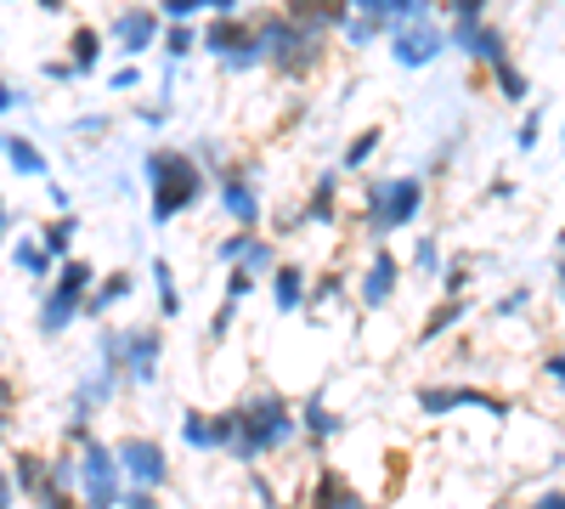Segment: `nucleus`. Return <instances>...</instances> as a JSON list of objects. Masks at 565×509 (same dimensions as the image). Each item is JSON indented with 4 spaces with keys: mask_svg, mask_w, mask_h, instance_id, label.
Wrapping results in <instances>:
<instances>
[{
    "mask_svg": "<svg viewBox=\"0 0 565 509\" xmlns=\"http://www.w3.org/2000/svg\"><path fill=\"white\" fill-rule=\"evenodd\" d=\"M543 374H548V380H554V385L565 391V351H554V357L543 362Z\"/></svg>",
    "mask_w": 565,
    "mask_h": 509,
    "instance_id": "38",
    "label": "nucleus"
},
{
    "mask_svg": "<svg viewBox=\"0 0 565 509\" xmlns=\"http://www.w3.org/2000/svg\"><path fill=\"white\" fill-rule=\"evenodd\" d=\"M463 402H476L487 413H503V402L498 396H481V391H418V407L424 413H447V407H463Z\"/></svg>",
    "mask_w": 565,
    "mask_h": 509,
    "instance_id": "19",
    "label": "nucleus"
},
{
    "mask_svg": "<svg viewBox=\"0 0 565 509\" xmlns=\"http://www.w3.org/2000/svg\"><path fill=\"white\" fill-rule=\"evenodd\" d=\"M452 45H458L463 57H476L481 68L509 63V40H503V29H492L487 18H476V23H458V29H452Z\"/></svg>",
    "mask_w": 565,
    "mask_h": 509,
    "instance_id": "9",
    "label": "nucleus"
},
{
    "mask_svg": "<svg viewBox=\"0 0 565 509\" xmlns=\"http://www.w3.org/2000/svg\"><path fill=\"white\" fill-rule=\"evenodd\" d=\"M447 12L458 23H476V18H487V0H447Z\"/></svg>",
    "mask_w": 565,
    "mask_h": 509,
    "instance_id": "36",
    "label": "nucleus"
},
{
    "mask_svg": "<svg viewBox=\"0 0 565 509\" xmlns=\"http://www.w3.org/2000/svg\"><path fill=\"white\" fill-rule=\"evenodd\" d=\"M289 436H295V413L271 391L249 396L238 413H232V447H238V458H260L266 447H282Z\"/></svg>",
    "mask_w": 565,
    "mask_h": 509,
    "instance_id": "2",
    "label": "nucleus"
},
{
    "mask_svg": "<svg viewBox=\"0 0 565 509\" xmlns=\"http://www.w3.org/2000/svg\"><path fill=\"white\" fill-rule=\"evenodd\" d=\"M424 210V181L418 176H391V181H373L367 188V233L385 238L396 226H407Z\"/></svg>",
    "mask_w": 565,
    "mask_h": 509,
    "instance_id": "5",
    "label": "nucleus"
},
{
    "mask_svg": "<svg viewBox=\"0 0 565 509\" xmlns=\"http://www.w3.org/2000/svg\"><path fill=\"white\" fill-rule=\"evenodd\" d=\"M97 52H103V40H97V29H79V34H74V74H79V68H90V63H97Z\"/></svg>",
    "mask_w": 565,
    "mask_h": 509,
    "instance_id": "28",
    "label": "nucleus"
},
{
    "mask_svg": "<svg viewBox=\"0 0 565 509\" xmlns=\"http://www.w3.org/2000/svg\"><path fill=\"white\" fill-rule=\"evenodd\" d=\"M447 45H452V34L441 29V18L430 7V12H418V18H407V23L391 29V63L396 68H430Z\"/></svg>",
    "mask_w": 565,
    "mask_h": 509,
    "instance_id": "6",
    "label": "nucleus"
},
{
    "mask_svg": "<svg viewBox=\"0 0 565 509\" xmlns=\"http://www.w3.org/2000/svg\"><path fill=\"white\" fill-rule=\"evenodd\" d=\"M334 181H340V170H322L317 176V193H311V204H306L300 221H334Z\"/></svg>",
    "mask_w": 565,
    "mask_h": 509,
    "instance_id": "21",
    "label": "nucleus"
},
{
    "mask_svg": "<svg viewBox=\"0 0 565 509\" xmlns=\"http://www.w3.org/2000/svg\"><path fill=\"white\" fill-rule=\"evenodd\" d=\"M119 453H108L103 442H85V458H79V481H85V498L90 509H114L119 498Z\"/></svg>",
    "mask_w": 565,
    "mask_h": 509,
    "instance_id": "8",
    "label": "nucleus"
},
{
    "mask_svg": "<svg viewBox=\"0 0 565 509\" xmlns=\"http://www.w3.org/2000/svg\"><path fill=\"white\" fill-rule=\"evenodd\" d=\"M85 284H90V266L85 261H68L63 277H57V289H52V300H45V311H40V329L45 335H63L68 322H74V311L85 306Z\"/></svg>",
    "mask_w": 565,
    "mask_h": 509,
    "instance_id": "7",
    "label": "nucleus"
},
{
    "mask_svg": "<svg viewBox=\"0 0 565 509\" xmlns=\"http://www.w3.org/2000/svg\"><path fill=\"white\" fill-rule=\"evenodd\" d=\"M559 250H565V226H559Z\"/></svg>",
    "mask_w": 565,
    "mask_h": 509,
    "instance_id": "47",
    "label": "nucleus"
},
{
    "mask_svg": "<svg viewBox=\"0 0 565 509\" xmlns=\"http://www.w3.org/2000/svg\"><path fill=\"white\" fill-rule=\"evenodd\" d=\"M306 425H311V436H334V431H340V420L328 413V402H322V396H311V402H306Z\"/></svg>",
    "mask_w": 565,
    "mask_h": 509,
    "instance_id": "27",
    "label": "nucleus"
},
{
    "mask_svg": "<svg viewBox=\"0 0 565 509\" xmlns=\"http://www.w3.org/2000/svg\"><path fill=\"white\" fill-rule=\"evenodd\" d=\"M463 311H469V306H463V295H452V300H447V306H441V311H436L430 322H424V340H436V335H447L452 322H463Z\"/></svg>",
    "mask_w": 565,
    "mask_h": 509,
    "instance_id": "25",
    "label": "nucleus"
},
{
    "mask_svg": "<svg viewBox=\"0 0 565 509\" xmlns=\"http://www.w3.org/2000/svg\"><path fill=\"white\" fill-rule=\"evenodd\" d=\"M148 181H153V221H175L181 210H193L204 193V170L193 153L181 148H159L148 153Z\"/></svg>",
    "mask_w": 565,
    "mask_h": 509,
    "instance_id": "1",
    "label": "nucleus"
},
{
    "mask_svg": "<svg viewBox=\"0 0 565 509\" xmlns=\"http://www.w3.org/2000/svg\"><path fill=\"white\" fill-rule=\"evenodd\" d=\"M7 503H12V487H7V481H0V509H7Z\"/></svg>",
    "mask_w": 565,
    "mask_h": 509,
    "instance_id": "45",
    "label": "nucleus"
},
{
    "mask_svg": "<svg viewBox=\"0 0 565 509\" xmlns=\"http://www.w3.org/2000/svg\"><path fill=\"white\" fill-rule=\"evenodd\" d=\"M340 34H345V45H367V40H380L385 29L373 23V18H362V12H356V18H345V29H340Z\"/></svg>",
    "mask_w": 565,
    "mask_h": 509,
    "instance_id": "29",
    "label": "nucleus"
},
{
    "mask_svg": "<svg viewBox=\"0 0 565 509\" xmlns=\"http://www.w3.org/2000/svg\"><path fill=\"white\" fill-rule=\"evenodd\" d=\"M334 509H367V503H356V498H351V492H345V498H340V503H334Z\"/></svg>",
    "mask_w": 565,
    "mask_h": 509,
    "instance_id": "44",
    "label": "nucleus"
},
{
    "mask_svg": "<svg viewBox=\"0 0 565 509\" xmlns=\"http://www.w3.org/2000/svg\"><path fill=\"white\" fill-rule=\"evenodd\" d=\"M12 103H18V97H12V91H7V85H0V114H7Z\"/></svg>",
    "mask_w": 565,
    "mask_h": 509,
    "instance_id": "43",
    "label": "nucleus"
},
{
    "mask_svg": "<svg viewBox=\"0 0 565 509\" xmlns=\"http://www.w3.org/2000/svg\"><path fill=\"white\" fill-rule=\"evenodd\" d=\"M306 289H311L306 266L277 261V272H271V300H277V311H300V306H306Z\"/></svg>",
    "mask_w": 565,
    "mask_h": 509,
    "instance_id": "15",
    "label": "nucleus"
},
{
    "mask_svg": "<svg viewBox=\"0 0 565 509\" xmlns=\"http://www.w3.org/2000/svg\"><path fill=\"white\" fill-rule=\"evenodd\" d=\"M537 136H543V108H526L521 130H514V148H521V153H532V148H537Z\"/></svg>",
    "mask_w": 565,
    "mask_h": 509,
    "instance_id": "31",
    "label": "nucleus"
},
{
    "mask_svg": "<svg viewBox=\"0 0 565 509\" xmlns=\"http://www.w3.org/2000/svg\"><path fill=\"white\" fill-rule=\"evenodd\" d=\"M0 226H7V210H0Z\"/></svg>",
    "mask_w": 565,
    "mask_h": 509,
    "instance_id": "48",
    "label": "nucleus"
},
{
    "mask_svg": "<svg viewBox=\"0 0 565 509\" xmlns=\"http://www.w3.org/2000/svg\"><path fill=\"white\" fill-rule=\"evenodd\" d=\"M130 509H153V498H148V492H136V498H130Z\"/></svg>",
    "mask_w": 565,
    "mask_h": 509,
    "instance_id": "42",
    "label": "nucleus"
},
{
    "mask_svg": "<svg viewBox=\"0 0 565 509\" xmlns=\"http://www.w3.org/2000/svg\"><path fill=\"white\" fill-rule=\"evenodd\" d=\"M532 509H565V492H548V498H537Z\"/></svg>",
    "mask_w": 565,
    "mask_h": 509,
    "instance_id": "40",
    "label": "nucleus"
},
{
    "mask_svg": "<svg viewBox=\"0 0 565 509\" xmlns=\"http://www.w3.org/2000/svg\"><path fill=\"white\" fill-rule=\"evenodd\" d=\"M199 45L215 57V63H226V68H260L266 63V40H260V23L255 18H215V23H204V34H199Z\"/></svg>",
    "mask_w": 565,
    "mask_h": 509,
    "instance_id": "4",
    "label": "nucleus"
},
{
    "mask_svg": "<svg viewBox=\"0 0 565 509\" xmlns=\"http://www.w3.org/2000/svg\"><path fill=\"white\" fill-rule=\"evenodd\" d=\"M125 295H130V272H114L108 284H103V295L90 300V311H103V306H114V300H125Z\"/></svg>",
    "mask_w": 565,
    "mask_h": 509,
    "instance_id": "32",
    "label": "nucleus"
},
{
    "mask_svg": "<svg viewBox=\"0 0 565 509\" xmlns=\"http://www.w3.org/2000/svg\"><path fill=\"white\" fill-rule=\"evenodd\" d=\"M559 142H565V130H559Z\"/></svg>",
    "mask_w": 565,
    "mask_h": 509,
    "instance_id": "49",
    "label": "nucleus"
},
{
    "mask_svg": "<svg viewBox=\"0 0 565 509\" xmlns=\"http://www.w3.org/2000/svg\"><path fill=\"white\" fill-rule=\"evenodd\" d=\"M40 7H45V12H52V7H63V0H40Z\"/></svg>",
    "mask_w": 565,
    "mask_h": 509,
    "instance_id": "46",
    "label": "nucleus"
},
{
    "mask_svg": "<svg viewBox=\"0 0 565 509\" xmlns=\"http://www.w3.org/2000/svg\"><path fill=\"white\" fill-rule=\"evenodd\" d=\"M159 12H125V18H114V40L125 45V52H148V45L159 40Z\"/></svg>",
    "mask_w": 565,
    "mask_h": 509,
    "instance_id": "16",
    "label": "nucleus"
},
{
    "mask_svg": "<svg viewBox=\"0 0 565 509\" xmlns=\"http://www.w3.org/2000/svg\"><path fill=\"white\" fill-rule=\"evenodd\" d=\"M221 210L238 221V226H255L260 221V193H255V181H244V170H226L221 176Z\"/></svg>",
    "mask_w": 565,
    "mask_h": 509,
    "instance_id": "13",
    "label": "nucleus"
},
{
    "mask_svg": "<svg viewBox=\"0 0 565 509\" xmlns=\"http://www.w3.org/2000/svg\"><path fill=\"white\" fill-rule=\"evenodd\" d=\"M114 453H119V470H130L141 487H159L164 470H170L164 453H159V442H148V436H130V442H119Z\"/></svg>",
    "mask_w": 565,
    "mask_h": 509,
    "instance_id": "11",
    "label": "nucleus"
},
{
    "mask_svg": "<svg viewBox=\"0 0 565 509\" xmlns=\"http://www.w3.org/2000/svg\"><path fill=\"white\" fill-rule=\"evenodd\" d=\"M282 18H295V23L328 34V29H345L351 0H282Z\"/></svg>",
    "mask_w": 565,
    "mask_h": 509,
    "instance_id": "12",
    "label": "nucleus"
},
{
    "mask_svg": "<svg viewBox=\"0 0 565 509\" xmlns=\"http://www.w3.org/2000/svg\"><path fill=\"white\" fill-rule=\"evenodd\" d=\"M413 261H418V272H430V277H441V244H436V238H424V244L413 250Z\"/></svg>",
    "mask_w": 565,
    "mask_h": 509,
    "instance_id": "34",
    "label": "nucleus"
},
{
    "mask_svg": "<svg viewBox=\"0 0 565 509\" xmlns=\"http://www.w3.org/2000/svg\"><path fill=\"white\" fill-rule=\"evenodd\" d=\"M153 277H159V295H164V317H175V311H181V295H175L170 266H164V261H153Z\"/></svg>",
    "mask_w": 565,
    "mask_h": 509,
    "instance_id": "33",
    "label": "nucleus"
},
{
    "mask_svg": "<svg viewBox=\"0 0 565 509\" xmlns=\"http://www.w3.org/2000/svg\"><path fill=\"white\" fill-rule=\"evenodd\" d=\"M492 79H498V91H503L509 103H526V91H532V85H526V74L514 68V63H498V68H492Z\"/></svg>",
    "mask_w": 565,
    "mask_h": 509,
    "instance_id": "24",
    "label": "nucleus"
},
{
    "mask_svg": "<svg viewBox=\"0 0 565 509\" xmlns=\"http://www.w3.org/2000/svg\"><path fill=\"white\" fill-rule=\"evenodd\" d=\"M380 142H385V125H362L345 142V153H340V170H362L373 153H380Z\"/></svg>",
    "mask_w": 565,
    "mask_h": 509,
    "instance_id": "20",
    "label": "nucleus"
},
{
    "mask_svg": "<svg viewBox=\"0 0 565 509\" xmlns=\"http://www.w3.org/2000/svg\"><path fill=\"white\" fill-rule=\"evenodd\" d=\"M554 289H559V306H565V261H559V272H554Z\"/></svg>",
    "mask_w": 565,
    "mask_h": 509,
    "instance_id": "41",
    "label": "nucleus"
},
{
    "mask_svg": "<svg viewBox=\"0 0 565 509\" xmlns=\"http://www.w3.org/2000/svg\"><path fill=\"white\" fill-rule=\"evenodd\" d=\"M351 7H356L362 18H373L380 29H396V23H407V18H418V12H430V0H351Z\"/></svg>",
    "mask_w": 565,
    "mask_h": 509,
    "instance_id": "17",
    "label": "nucleus"
},
{
    "mask_svg": "<svg viewBox=\"0 0 565 509\" xmlns=\"http://www.w3.org/2000/svg\"><path fill=\"white\" fill-rule=\"evenodd\" d=\"M68 238H74V215H63L52 233H45V255H63L68 250Z\"/></svg>",
    "mask_w": 565,
    "mask_h": 509,
    "instance_id": "35",
    "label": "nucleus"
},
{
    "mask_svg": "<svg viewBox=\"0 0 565 509\" xmlns=\"http://www.w3.org/2000/svg\"><path fill=\"white\" fill-rule=\"evenodd\" d=\"M255 23H260V40H266V63L277 74H317L322 68V34L317 29L282 18V12H266Z\"/></svg>",
    "mask_w": 565,
    "mask_h": 509,
    "instance_id": "3",
    "label": "nucleus"
},
{
    "mask_svg": "<svg viewBox=\"0 0 565 509\" xmlns=\"http://www.w3.org/2000/svg\"><path fill=\"white\" fill-rule=\"evenodd\" d=\"M125 362H130V380H136V385H153L159 335H153V329H130V335H125Z\"/></svg>",
    "mask_w": 565,
    "mask_h": 509,
    "instance_id": "14",
    "label": "nucleus"
},
{
    "mask_svg": "<svg viewBox=\"0 0 565 509\" xmlns=\"http://www.w3.org/2000/svg\"><path fill=\"white\" fill-rule=\"evenodd\" d=\"M249 295H255V272H249V266H232V277H226V300H232V306H244Z\"/></svg>",
    "mask_w": 565,
    "mask_h": 509,
    "instance_id": "30",
    "label": "nucleus"
},
{
    "mask_svg": "<svg viewBox=\"0 0 565 509\" xmlns=\"http://www.w3.org/2000/svg\"><path fill=\"white\" fill-rule=\"evenodd\" d=\"M181 436L193 447H232V413H226V420H215V413H186Z\"/></svg>",
    "mask_w": 565,
    "mask_h": 509,
    "instance_id": "18",
    "label": "nucleus"
},
{
    "mask_svg": "<svg viewBox=\"0 0 565 509\" xmlns=\"http://www.w3.org/2000/svg\"><path fill=\"white\" fill-rule=\"evenodd\" d=\"M396 284H402V261H396L391 250H373V261H367V272H362V306H367V311L391 306V300H396Z\"/></svg>",
    "mask_w": 565,
    "mask_h": 509,
    "instance_id": "10",
    "label": "nucleus"
},
{
    "mask_svg": "<svg viewBox=\"0 0 565 509\" xmlns=\"http://www.w3.org/2000/svg\"><path fill=\"white\" fill-rule=\"evenodd\" d=\"M7 159H12L18 176H45V153L34 142H23V136H18V142H7Z\"/></svg>",
    "mask_w": 565,
    "mask_h": 509,
    "instance_id": "22",
    "label": "nucleus"
},
{
    "mask_svg": "<svg viewBox=\"0 0 565 509\" xmlns=\"http://www.w3.org/2000/svg\"><path fill=\"white\" fill-rule=\"evenodd\" d=\"M45 261H52L45 250H34V244H18V266H23L29 277H40V272H45Z\"/></svg>",
    "mask_w": 565,
    "mask_h": 509,
    "instance_id": "37",
    "label": "nucleus"
},
{
    "mask_svg": "<svg viewBox=\"0 0 565 509\" xmlns=\"http://www.w3.org/2000/svg\"><path fill=\"white\" fill-rule=\"evenodd\" d=\"M232 266H249L255 277H260V272H277V250H271L266 238H255V233H249V244H244V255H238V261H232Z\"/></svg>",
    "mask_w": 565,
    "mask_h": 509,
    "instance_id": "23",
    "label": "nucleus"
},
{
    "mask_svg": "<svg viewBox=\"0 0 565 509\" xmlns=\"http://www.w3.org/2000/svg\"><path fill=\"white\" fill-rule=\"evenodd\" d=\"M244 244H249V233H232V238L221 244V261H238V255H244Z\"/></svg>",
    "mask_w": 565,
    "mask_h": 509,
    "instance_id": "39",
    "label": "nucleus"
},
{
    "mask_svg": "<svg viewBox=\"0 0 565 509\" xmlns=\"http://www.w3.org/2000/svg\"><path fill=\"white\" fill-rule=\"evenodd\" d=\"M193 45H199V29H193V23H170V29H164V52H170V57H186Z\"/></svg>",
    "mask_w": 565,
    "mask_h": 509,
    "instance_id": "26",
    "label": "nucleus"
}]
</instances>
